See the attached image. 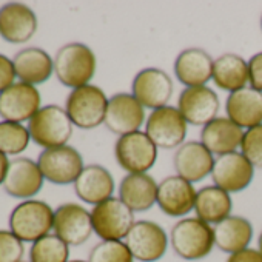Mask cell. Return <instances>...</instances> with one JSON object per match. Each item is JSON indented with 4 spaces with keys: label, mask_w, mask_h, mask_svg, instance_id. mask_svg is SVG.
I'll return each instance as SVG.
<instances>
[{
    "label": "cell",
    "mask_w": 262,
    "mask_h": 262,
    "mask_svg": "<svg viewBox=\"0 0 262 262\" xmlns=\"http://www.w3.org/2000/svg\"><path fill=\"white\" fill-rule=\"evenodd\" d=\"M37 31L36 13L19 2H11L0 8V36L10 43H25Z\"/></svg>",
    "instance_id": "19"
},
{
    "label": "cell",
    "mask_w": 262,
    "mask_h": 262,
    "mask_svg": "<svg viewBox=\"0 0 262 262\" xmlns=\"http://www.w3.org/2000/svg\"><path fill=\"white\" fill-rule=\"evenodd\" d=\"M214 59L202 48L182 50L174 60V76L185 88L205 86L213 77Z\"/></svg>",
    "instance_id": "21"
},
{
    "label": "cell",
    "mask_w": 262,
    "mask_h": 262,
    "mask_svg": "<svg viewBox=\"0 0 262 262\" xmlns=\"http://www.w3.org/2000/svg\"><path fill=\"white\" fill-rule=\"evenodd\" d=\"M248 73H250V83L248 86H251L256 91L262 93V51L256 53L250 57L248 60Z\"/></svg>",
    "instance_id": "35"
},
{
    "label": "cell",
    "mask_w": 262,
    "mask_h": 262,
    "mask_svg": "<svg viewBox=\"0 0 262 262\" xmlns=\"http://www.w3.org/2000/svg\"><path fill=\"white\" fill-rule=\"evenodd\" d=\"M73 128L67 110L59 105L42 106L28 122L33 142L45 150L67 145L73 136Z\"/></svg>",
    "instance_id": "3"
},
{
    "label": "cell",
    "mask_w": 262,
    "mask_h": 262,
    "mask_svg": "<svg viewBox=\"0 0 262 262\" xmlns=\"http://www.w3.org/2000/svg\"><path fill=\"white\" fill-rule=\"evenodd\" d=\"M68 262H88V260H80V259H74V260H68Z\"/></svg>",
    "instance_id": "40"
},
{
    "label": "cell",
    "mask_w": 262,
    "mask_h": 262,
    "mask_svg": "<svg viewBox=\"0 0 262 262\" xmlns=\"http://www.w3.org/2000/svg\"><path fill=\"white\" fill-rule=\"evenodd\" d=\"M70 245L59 236L48 234L36 241L30 248V262H68Z\"/></svg>",
    "instance_id": "30"
},
{
    "label": "cell",
    "mask_w": 262,
    "mask_h": 262,
    "mask_svg": "<svg viewBox=\"0 0 262 262\" xmlns=\"http://www.w3.org/2000/svg\"><path fill=\"white\" fill-rule=\"evenodd\" d=\"M31 136L28 126L22 123L2 120L0 122V151L7 156L24 153L30 145Z\"/></svg>",
    "instance_id": "31"
},
{
    "label": "cell",
    "mask_w": 262,
    "mask_h": 262,
    "mask_svg": "<svg viewBox=\"0 0 262 262\" xmlns=\"http://www.w3.org/2000/svg\"><path fill=\"white\" fill-rule=\"evenodd\" d=\"M241 153L254 168L262 170V125L245 129L241 144Z\"/></svg>",
    "instance_id": "33"
},
{
    "label": "cell",
    "mask_w": 262,
    "mask_h": 262,
    "mask_svg": "<svg viewBox=\"0 0 262 262\" xmlns=\"http://www.w3.org/2000/svg\"><path fill=\"white\" fill-rule=\"evenodd\" d=\"M145 122V108L131 93H117L110 97L103 125L111 133L119 138L135 133Z\"/></svg>",
    "instance_id": "12"
},
{
    "label": "cell",
    "mask_w": 262,
    "mask_h": 262,
    "mask_svg": "<svg viewBox=\"0 0 262 262\" xmlns=\"http://www.w3.org/2000/svg\"><path fill=\"white\" fill-rule=\"evenodd\" d=\"M260 30H262V16H260Z\"/></svg>",
    "instance_id": "41"
},
{
    "label": "cell",
    "mask_w": 262,
    "mask_h": 262,
    "mask_svg": "<svg viewBox=\"0 0 262 262\" xmlns=\"http://www.w3.org/2000/svg\"><path fill=\"white\" fill-rule=\"evenodd\" d=\"M245 131L231 122L227 116L216 117L201 131V142L208 148L213 156H224L241 148Z\"/></svg>",
    "instance_id": "22"
},
{
    "label": "cell",
    "mask_w": 262,
    "mask_h": 262,
    "mask_svg": "<svg viewBox=\"0 0 262 262\" xmlns=\"http://www.w3.org/2000/svg\"><path fill=\"white\" fill-rule=\"evenodd\" d=\"M24 254V241L11 230H0V262H22Z\"/></svg>",
    "instance_id": "34"
},
{
    "label": "cell",
    "mask_w": 262,
    "mask_h": 262,
    "mask_svg": "<svg viewBox=\"0 0 262 262\" xmlns=\"http://www.w3.org/2000/svg\"><path fill=\"white\" fill-rule=\"evenodd\" d=\"M88 262H135L125 241H100L90 254Z\"/></svg>",
    "instance_id": "32"
},
{
    "label": "cell",
    "mask_w": 262,
    "mask_h": 262,
    "mask_svg": "<svg viewBox=\"0 0 262 262\" xmlns=\"http://www.w3.org/2000/svg\"><path fill=\"white\" fill-rule=\"evenodd\" d=\"M198 190L184 178L174 174L159 182L158 207L170 217H182L194 210Z\"/></svg>",
    "instance_id": "17"
},
{
    "label": "cell",
    "mask_w": 262,
    "mask_h": 262,
    "mask_svg": "<svg viewBox=\"0 0 262 262\" xmlns=\"http://www.w3.org/2000/svg\"><path fill=\"white\" fill-rule=\"evenodd\" d=\"M227 262H262V254L256 248H245L242 251L228 254Z\"/></svg>",
    "instance_id": "37"
},
{
    "label": "cell",
    "mask_w": 262,
    "mask_h": 262,
    "mask_svg": "<svg viewBox=\"0 0 262 262\" xmlns=\"http://www.w3.org/2000/svg\"><path fill=\"white\" fill-rule=\"evenodd\" d=\"M10 162L11 161H8V156L0 151V185H4V182H5V178H7V173L10 168Z\"/></svg>",
    "instance_id": "38"
},
{
    "label": "cell",
    "mask_w": 262,
    "mask_h": 262,
    "mask_svg": "<svg viewBox=\"0 0 262 262\" xmlns=\"http://www.w3.org/2000/svg\"><path fill=\"white\" fill-rule=\"evenodd\" d=\"M53 228L54 210L43 201H24L10 214V230L24 242L34 244L51 234Z\"/></svg>",
    "instance_id": "4"
},
{
    "label": "cell",
    "mask_w": 262,
    "mask_h": 262,
    "mask_svg": "<svg viewBox=\"0 0 262 262\" xmlns=\"http://www.w3.org/2000/svg\"><path fill=\"white\" fill-rule=\"evenodd\" d=\"M214 161V156L202 142L187 141L174 151L173 165L178 176L194 184L211 174Z\"/></svg>",
    "instance_id": "18"
},
{
    "label": "cell",
    "mask_w": 262,
    "mask_h": 262,
    "mask_svg": "<svg viewBox=\"0 0 262 262\" xmlns=\"http://www.w3.org/2000/svg\"><path fill=\"white\" fill-rule=\"evenodd\" d=\"M37 165L45 181L56 185L74 184L85 168L82 155L71 145L43 150L39 155Z\"/></svg>",
    "instance_id": "10"
},
{
    "label": "cell",
    "mask_w": 262,
    "mask_h": 262,
    "mask_svg": "<svg viewBox=\"0 0 262 262\" xmlns=\"http://www.w3.org/2000/svg\"><path fill=\"white\" fill-rule=\"evenodd\" d=\"M16 70H14V63L11 59H8L7 56L0 54V93H4L5 90H8L16 79Z\"/></svg>",
    "instance_id": "36"
},
{
    "label": "cell",
    "mask_w": 262,
    "mask_h": 262,
    "mask_svg": "<svg viewBox=\"0 0 262 262\" xmlns=\"http://www.w3.org/2000/svg\"><path fill=\"white\" fill-rule=\"evenodd\" d=\"M74 191L77 198L90 205H99L113 198L114 179L113 174L99 164L85 165L82 173L74 182Z\"/></svg>",
    "instance_id": "24"
},
{
    "label": "cell",
    "mask_w": 262,
    "mask_h": 262,
    "mask_svg": "<svg viewBox=\"0 0 262 262\" xmlns=\"http://www.w3.org/2000/svg\"><path fill=\"white\" fill-rule=\"evenodd\" d=\"M257 250H259L260 254H262V231H260V234H259V237H257Z\"/></svg>",
    "instance_id": "39"
},
{
    "label": "cell",
    "mask_w": 262,
    "mask_h": 262,
    "mask_svg": "<svg viewBox=\"0 0 262 262\" xmlns=\"http://www.w3.org/2000/svg\"><path fill=\"white\" fill-rule=\"evenodd\" d=\"M170 237L165 230L153 221H136L125 237V244L139 262H158L167 253Z\"/></svg>",
    "instance_id": "9"
},
{
    "label": "cell",
    "mask_w": 262,
    "mask_h": 262,
    "mask_svg": "<svg viewBox=\"0 0 262 262\" xmlns=\"http://www.w3.org/2000/svg\"><path fill=\"white\" fill-rule=\"evenodd\" d=\"M97 70L94 51L80 42H71L57 50L54 73L59 82L71 90L90 85Z\"/></svg>",
    "instance_id": "1"
},
{
    "label": "cell",
    "mask_w": 262,
    "mask_h": 262,
    "mask_svg": "<svg viewBox=\"0 0 262 262\" xmlns=\"http://www.w3.org/2000/svg\"><path fill=\"white\" fill-rule=\"evenodd\" d=\"M159 184L148 173L126 174L119 185V199L133 211L144 213L158 202Z\"/></svg>",
    "instance_id": "23"
},
{
    "label": "cell",
    "mask_w": 262,
    "mask_h": 262,
    "mask_svg": "<svg viewBox=\"0 0 262 262\" xmlns=\"http://www.w3.org/2000/svg\"><path fill=\"white\" fill-rule=\"evenodd\" d=\"M53 230L54 234L59 236L70 247L82 245L94 233L93 222H91V211L74 202L62 204L57 207V210H54Z\"/></svg>",
    "instance_id": "13"
},
{
    "label": "cell",
    "mask_w": 262,
    "mask_h": 262,
    "mask_svg": "<svg viewBox=\"0 0 262 262\" xmlns=\"http://www.w3.org/2000/svg\"><path fill=\"white\" fill-rule=\"evenodd\" d=\"M13 63L19 82H25L33 86L45 83L54 73V59L45 50L37 47L20 50L14 56Z\"/></svg>",
    "instance_id": "26"
},
{
    "label": "cell",
    "mask_w": 262,
    "mask_h": 262,
    "mask_svg": "<svg viewBox=\"0 0 262 262\" xmlns=\"http://www.w3.org/2000/svg\"><path fill=\"white\" fill-rule=\"evenodd\" d=\"M91 222L94 233L102 241H125L136 221L135 213L119 198L113 196L93 207Z\"/></svg>",
    "instance_id": "8"
},
{
    "label": "cell",
    "mask_w": 262,
    "mask_h": 262,
    "mask_svg": "<svg viewBox=\"0 0 262 262\" xmlns=\"http://www.w3.org/2000/svg\"><path fill=\"white\" fill-rule=\"evenodd\" d=\"M225 113L242 129L262 125V93L251 86L230 93L225 102Z\"/></svg>",
    "instance_id": "25"
},
{
    "label": "cell",
    "mask_w": 262,
    "mask_h": 262,
    "mask_svg": "<svg viewBox=\"0 0 262 262\" xmlns=\"http://www.w3.org/2000/svg\"><path fill=\"white\" fill-rule=\"evenodd\" d=\"M231 196L222 188L216 185H207L198 190L194 211L196 217H199L201 221L210 225H216L228 216H231Z\"/></svg>",
    "instance_id": "29"
},
{
    "label": "cell",
    "mask_w": 262,
    "mask_h": 262,
    "mask_svg": "<svg viewBox=\"0 0 262 262\" xmlns=\"http://www.w3.org/2000/svg\"><path fill=\"white\" fill-rule=\"evenodd\" d=\"M221 108L219 96L210 86H191L184 88L178 99V110L194 126H205L217 117Z\"/></svg>",
    "instance_id": "14"
},
{
    "label": "cell",
    "mask_w": 262,
    "mask_h": 262,
    "mask_svg": "<svg viewBox=\"0 0 262 262\" xmlns=\"http://www.w3.org/2000/svg\"><path fill=\"white\" fill-rule=\"evenodd\" d=\"M170 244L173 251L185 260H199L207 257L214 244L213 227L199 217L179 219L170 231Z\"/></svg>",
    "instance_id": "2"
},
{
    "label": "cell",
    "mask_w": 262,
    "mask_h": 262,
    "mask_svg": "<svg viewBox=\"0 0 262 262\" xmlns=\"http://www.w3.org/2000/svg\"><path fill=\"white\" fill-rule=\"evenodd\" d=\"M216 247L228 254L248 248L253 239V225L244 216H228L213 227Z\"/></svg>",
    "instance_id": "28"
},
{
    "label": "cell",
    "mask_w": 262,
    "mask_h": 262,
    "mask_svg": "<svg viewBox=\"0 0 262 262\" xmlns=\"http://www.w3.org/2000/svg\"><path fill=\"white\" fill-rule=\"evenodd\" d=\"M254 178V167L241 153L234 151L216 158L211 171V179L216 187L227 193H241L250 187Z\"/></svg>",
    "instance_id": "15"
},
{
    "label": "cell",
    "mask_w": 262,
    "mask_h": 262,
    "mask_svg": "<svg viewBox=\"0 0 262 262\" xmlns=\"http://www.w3.org/2000/svg\"><path fill=\"white\" fill-rule=\"evenodd\" d=\"M211 80L217 88L227 93L242 90L250 83L248 62L239 54L225 53L214 59Z\"/></svg>",
    "instance_id": "27"
},
{
    "label": "cell",
    "mask_w": 262,
    "mask_h": 262,
    "mask_svg": "<svg viewBox=\"0 0 262 262\" xmlns=\"http://www.w3.org/2000/svg\"><path fill=\"white\" fill-rule=\"evenodd\" d=\"M173 79L171 76L156 67L141 70L131 83V94H133L141 105L147 110H159L167 106L173 97Z\"/></svg>",
    "instance_id": "11"
},
{
    "label": "cell",
    "mask_w": 262,
    "mask_h": 262,
    "mask_svg": "<svg viewBox=\"0 0 262 262\" xmlns=\"http://www.w3.org/2000/svg\"><path fill=\"white\" fill-rule=\"evenodd\" d=\"M43 181L37 162L28 158H16L10 162L4 188L10 196L28 201L42 190Z\"/></svg>",
    "instance_id": "20"
},
{
    "label": "cell",
    "mask_w": 262,
    "mask_h": 262,
    "mask_svg": "<svg viewBox=\"0 0 262 262\" xmlns=\"http://www.w3.org/2000/svg\"><path fill=\"white\" fill-rule=\"evenodd\" d=\"M40 94L36 86L25 82H14L0 93V117L8 122H30L40 110Z\"/></svg>",
    "instance_id": "16"
},
{
    "label": "cell",
    "mask_w": 262,
    "mask_h": 262,
    "mask_svg": "<svg viewBox=\"0 0 262 262\" xmlns=\"http://www.w3.org/2000/svg\"><path fill=\"white\" fill-rule=\"evenodd\" d=\"M159 148L147 136L145 131H135L120 136L114 145V156L119 167L128 174L147 173L158 161Z\"/></svg>",
    "instance_id": "6"
},
{
    "label": "cell",
    "mask_w": 262,
    "mask_h": 262,
    "mask_svg": "<svg viewBox=\"0 0 262 262\" xmlns=\"http://www.w3.org/2000/svg\"><path fill=\"white\" fill-rule=\"evenodd\" d=\"M22 262H24V260H22Z\"/></svg>",
    "instance_id": "42"
},
{
    "label": "cell",
    "mask_w": 262,
    "mask_h": 262,
    "mask_svg": "<svg viewBox=\"0 0 262 262\" xmlns=\"http://www.w3.org/2000/svg\"><path fill=\"white\" fill-rule=\"evenodd\" d=\"M188 123L178 106H162L150 113L145 122V133L158 148H179L187 138Z\"/></svg>",
    "instance_id": "7"
},
{
    "label": "cell",
    "mask_w": 262,
    "mask_h": 262,
    "mask_svg": "<svg viewBox=\"0 0 262 262\" xmlns=\"http://www.w3.org/2000/svg\"><path fill=\"white\" fill-rule=\"evenodd\" d=\"M108 100L110 99L100 86L90 83L71 90L65 102V110L74 126L93 129L105 122Z\"/></svg>",
    "instance_id": "5"
}]
</instances>
